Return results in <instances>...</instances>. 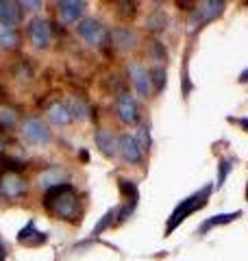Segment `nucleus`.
I'll return each mask as SVG.
<instances>
[{"mask_svg": "<svg viewBox=\"0 0 248 261\" xmlns=\"http://www.w3.org/2000/svg\"><path fill=\"white\" fill-rule=\"evenodd\" d=\"M22 7L20 3H13V0H0V24H7V27H18L22 22Z\"/></svg>", "mask_w": 248, "mask_h": 261, "instance_id": "nucleus-16", "label": "nucleus"}, {"mask_svg": "<svg viewBox=\"0 0 248 261\" xmlns=\"http://www.w3.org/2000/svg\"><path fill=\"white\" fill-rule=\"evenodd\" d=\"M7 257H9V246H7V242L0 238V261H7Z\"/></svg>", "mask_w": 248, "mask_h": 261, "instance_id": "nucleus-31", "label": "nucleus"}, {"mask_svg": "<svg viewBox=\"0 0 248 261\" xmlns=\"http://www.w3.org/2000/svg\"><path fill=\"white\" fill-rule=\"evenodd\" d=\"M225 9H227V5L222 0H205V3L196 7L194 18H192V29H201L203 24L218 20L225 13Z\"/></svg>", "mask_w": 248, "mask_h": 261, "instance_id": "nucleus-8", "label": "nucleus"}, {"mask_svg": "<svg viewBox=\"0 0 248 261\" xmlns=\"http://www.w3.org/2000/svg\"><path fill=\"white\" fill-rule=\"evenodd\" d=\"M94 142H96V148L103 157H107V159L118 157V137L113 135V130L98 128L94 133Z\"/></svg>", "mask_w": 248, "mask_h": 261, "instance_id": "nucleus-13", "label": "nucleus"}, {"mask_svg": "<svg viewBox=\"0 0 248 261\" xmlns=\"http://www.w3.org/2000/svg\"><path fill=\"white\" fill-rule=\"evenodd\" d=\"M109 39H111L115 50L129 53V50H133L135 44H137V33L133 29H129V27H118V29H113L109 33Z\"/></svg>", "mask_w": 248, "mask_h": 261, "instance_id": "nucleus-14", "label": "nucleus"}, {"mask_svg": "<svg viewBox=\"0 0 248 261\" xmlns=\"http://www.w3.org/2000/svg\"><path fill=\"white\" fill-rule=\"evenodd\" d=\"M59 15H61V20L63 22H68V24H79L81 18H83V13H85V3L83 0H61L59 5Z\"/></svg>", "mask_w": 248, "mask_h": 261, "instance_id": "nucleus-15", "label": "nucleus"}, {"mask_svg": "<svg viewBox=\"0 0 248 261\" xmlns=\"http://www.w3.org/2000/svg\"><path fill=\"white\" fill-rule=\"evenodd\" d=\"M148 50H151V57H153V61H157V65L168 63V50H165V46L161 42H151Z\"/></svg>", "mask_w": 248, "mask_h": 261, "instance_id": "nucleus-27", "label": "nucleus"}, {"mask_svg": "<svg viewBox=\"0 0 248 261\" xmlns=\"http://www.w3.org/2000/svg\"><path fill=\"white\" fill-rule=\"evenodd\" d=\"M127 72H129V79H131V83H133L137 96L151 98V96L155 94V92H153V85H151V76H148V70L144 68L142 63L131 61L129 68H127Z\"/></svg>", "mask_w": 248, "mask_h": 261, "instance_id": "nucleus-10", "label": "nucleus"}, {"mask_svg": "<svg viewBox=\"0 0 248 261\" xmlns=\"http://www.w3.org/2000/svg\"><path fill=\"white\" fill-rule=\"evenodd\" d=\"M68 107H70V113H72L74 120H85L87 118V107H85L83 100H72V102H68Z\"/></svg>", "mask_w": 248, "mask_h": 261, "instance_id": "nucleus-28", "label": "nucleus"}, {"mask_svg": "<svg viewBox=\"0 0 248 261\" xmlns=\"http://www.w3.org/2000/svg\"><path fill=\"white\" fill-rule=\"evenodd\" d=\"M165 24H168V18H165L163 11H155L146 18V29L148 31H163Z\"/></svg>", "mask_w": 248, "mask_h": 261, "instance_id": "nucleus-26", "label": "nucleus"}, {"mask_svg": "<svg viewBox=\"0 0 248 261\" xmlns=\"http://www.w3.org/2000/svg\"><path fill=\"white\" fill-rule=\"evenodd\" d=\"M27 35H29V42L33 44V48L44 50V48L51 46V39H53L51 22L46 18H33L27 24Z\"/></svg>", "mask_w": 248, "mask_h": 261, "instance_id": "nucleus-7", "label": "nucleus"}, {"mask_svg": "<svg viewBox=\"0 0 248 261\" xmlns=\"http://www.w3.org/2000/svg\"><path fill=\"white\" fill-rule=\"evenodd\" d=\"M239 83H248V68L242 72V74H239Z\"/></svg>", "mask_w": 248, "mask_h": 261, "instance_id": "nucleus-32", "label": "nucleus"}, {"mask_svg": "<svg viewBox=\"0 0 248 261\" xmlns=\"http://www.w3.org/2000/svg\"><path fill=\"white\" fill-rule=\"evenodd\" d=\"M118 7H120V13L122 15H135V11H137V5L135 3H118Z\"/></svg>", "mask_w": 248, "mask_h": 261, "instance_id": "nucleus-29", "label": "nucleus"}, {"mask_svg": "<svg viewBox=\"0 0 248 261\" xmlns=\"http://www.w3.org/2000/svg\"><path fill=\"white\" fill-rule=\"evenodd\" d=\"M48 118H51V122L57 124V126H68L70 122L74 120L72 113H70L68 102H55L53 107L48 109Z\"/></svg>", "mask_w": 248, "mask_h": 261, "instance_id": "nucleus-19", "label": "nucleus"}, {"mask_svg": "<svg viewBox=\"0 0 248 261\" xmlns=\"http://www.w3.org/2000/svg\"><path fill=\"white\" fill-rule=\"evenodd\" d=\"M115 220H118V205L105 211V216H103L101 220H98V224L92 228V233H89V238H92V240L101 238V235H103L105 231H109V228L115 224Z\"/></svg>", "mask_w": 248, "mask_h": 261, "instance_id": "nucleus-20", "label": "nucleus"}, {"mask_svg": "<svg viewBox=\"0 0 248 261\" xmlns=\"http://www.w3.org/2000/svg\"><path fill=\"white\" fill-rule=\"evenodd\" d=\"M20 7H22V11L24 9H27V11H37L41 7V3H31V0H24V3H20Z\"/></svg>", "mask_w": 248, "mask_h": 261, "instance_id": "nucleus-30", "label": "nucleus"}, {"mask_svg": "<svg viewBox=\"0 0 248 261\" xmlns=\"http://www.w3.org/2000/svg\"><path fill=\"white\" fill-rule=\"evenodd\" d=\"M148 76H151V85L155 94H161L163 87L168 85V72H165V65H153L148 70Z\"/></svg>", "mask_w": 248, "mask_h": 261, "instance_id": "nucleus-21", "label": "nucleus"}, {"mask_svg": "<svg viewBox=\"0 0 248 261\" xmlns=\"http://www.w3.org/2000/svg\"><path fill=\"white\" fill-rule=\"evenodd\" d=\"M118 154L120 157L131 163V166H139V163H144V152L142 148L137 146L135 142V137L133 135H129V133H124L118 137Z\"/></svg>", "mask_w": 248, "mask_h": 261, "instance_id": "nucleus-11", "label": "nucleus"}, {"mask_svg": "<svg viewBox=\"0 0 248 261\" xmlns=\"http://www.w3.org/2000/svg\"><path fill=\"white\" fill-rule=\"evenodd\" d=\"M27 181L13 170H7V172L0 174V198L5 200H18L27 196Z\"/></svg>", "mask_w": 248, "mask_h": 261, "instance_id": "nucleus-6", "label": "nucleus"}, {"mask_svg": "<svg viewBox=\"0 0 248 261\" xmlns=\"http://www.w3.org/2000/svg\"><path fill=\"white\" fill-rule=\"evenodd\" d=\"M77 35L92 48H103L109 39V31L105 29L103 22H98L94 18H85L77 24Z\"/></svg>", "mask_w": 248, "mask_h": 261, "instance_id": "nucleus-4", "label": "nucleus"}, {"mask_svg": "<svg viewBox=\"0 0 248 261\" xmlns=\"http://www.w3.org/2000/svg\"><path fill=\"white\" fill-rule=\"evenodd\" d=\"M211 194H213V183H207V185H205V187H201L198 192L189 194L187 198L181 200L179 205H177L175 209H172L170 218L165 220V228H163V235H165V238H170V235L175 233L177 228H179L181 224H183L189 216H194L196 211H201V209H205L207 205H209Z\"/></svg>", "mask_w": 248, "mask_h": 261, "instance_id": "nucleus-2", "label": "nucleus"}, {"mask_svg": "<svg viewBox=\"0 0 248 261\" xmlns=\"http://www.w3.org/2000/svg\"><path fill=\"white\" fill-rule=\"evenodd\" d=\"M22 137L31 146H48L53 142V130L39 118H27L22 122Z\"/></svg>", "mask_w": 248, "mask_h": 261, "instance_id": "nucleus-5", "label": "nucleus"}, {"mask_svg": "<svg viewBox=\"0 0 248 261\" xmlns=\"http://www.w3.org/2000/svg\"><path fill=\"white\" fill-rule=\"evenodd\" d=\"M115 111H118V120L122 124H137L139 122V105L137 98L131 92H122L118 96V102H115Z\"/></svg>", "mask_w": 248, "mask_h": 261, "instance_id": "nucleus-9", "label": "nucleus"}, {"mask_svg": "<svg viewBox=\"0 0 248 261\" xmlns=\"http://www.w3.org/2000/svg\"><path fill=\"white\" fill-rule=\"evenodd\" d=\"M22 44V35L18 27H7V24H0V48L3 50H18Z\"/></svg>", "mask_w": 248, "mask_h": 261, "instance_id": "nucleus-18", "label": "nucleus"}, {"mask_svg": "<svg viewBox=\"0 0 248 261\" xmlns=\"http://www.w3.org/2000/svg\"><path fill=\"white\" fill-rule=\"evenodd\" d=\"M18 124V113L9 107H0V128L3 130H11Z\"/></svg>", "mask_w": 248, "mask_h": 261, "instance_id": "nucleus-25", "label": "nucleus"}, {"mask_svg": "<svg viewBox=\"0 0 248 261\" xmlns=\"http://www.w3.org/2000/svg\"><path fill=\"white\" fill-rule=\"evenodd\" d=\"M246 198H248V187H246Z\"/></svg>", "mask_w": 248, "mask_h": 261, "instance_id": "nucleus-33", "label": "nucleus"}, {"mask_svg": "<svg viewBox=\"0 0 248 261\" xmlns=\"http://www.w3.org/2000/svg\"><path fill=\"white\" fill-rule=\"evenodd\" d=\"M133 137H135V142H137L139 148H142L144 154L151 150V146H153V135H151V124H148V122H142V124L137 126V130H135Z\"/></svg>", "mask_w": 248, "mask_h": 261, "instance_id": "nucleus-23", "label": "nucleus"}, {"mask_svg": "<svg viewBox=\"0 0 248 261\" xmlns=\"http://www.w3.org/2000/svg\"><path fill=\"white\" fill-rule=\"evenodd\" d=\"M18 244H22V246H27V248L44 246V244H48V233L39 231L37 224H35V220H29L27 226L18 231Z\"/></svg>", "mask_w": 248, "mask_h": 261, "instance_id": "nucleus-12", "label": "nucleus"}, {"mask_svg": "<svg viewBox=\"0 0 248 261\" xmlns=\"http://www.w3.org/2000/svg\"><path fill=\"white\" fill-rule=\"evenodd\" d=\"M118 190L122 194V202L118 205V220H115V224H124L131 216H133V211L137 209L139 187H137L135 181H131V178L120 176L118 178Z\"/></svg>", "mask_w": 248, "mask_h": 261, "instance_id": "nucleus-3", "label": "nucleus"}, {"mask_svg": "<svg viewBox=\"0 0 248 261\" xmlns=\"http://www.w3.org/2000/svg\"><path fill=\"white\" fill-rule=\"evenodd\" d=\"M237 218H242V211H231V214H218V216H211V218H207L205 222L196 228V233H198V235H207V233L211 231V228L231 224V222H235Z\"/></svg>", "mask_w": 248, "mask_h": 261, "instance_id": "nucleus-17", "label": "nucleus"}, {"mask_svg": "<svg viewBox=\"0 0 248 261\" xmlns=\"http://www.w3.org/2000/svg\"><path fill=\"white\" fill-rule=\"evenodd\" d=\"M235 163H237L235 157H222V159H218V176H216V183H213V187H218V190H220V187L227 183V178H229L231 172H233Z\"/></svg>", "mask_w": 248, "mask_h": 261, "instance_id": "nucleus-22", "label": "nucleus"}, {"mask_svg": "<svg viewBox=\"0 0 248 261\" xmlns=\"http://www.w3.org/2000/svg\"><path fill=\"white\" fill-rule=\"evenodd\" d=\"M41 207L57 220H63L68 224H77L81 218V194L72 183L65 181L44 192Z\"/></svg>", "mask_w": 248, "mask_h": 261, "instance_id": "nucleus-1", "label": "nucleus"}, {"mask_svg": "<svg viewBox=\"0 0 248 261\" xmlns=\"http://www.w3.org/2000/svg\"><path fill=\"white\" fill-rule=\"evenodd\" d=\"M63 176H65V174L61 172L59 168H53V170H48V172H44V174L39 176V185L44 187V192H46V190H51V187H55V185L65 183Z\"/></svg>", "mask_w": 248, "mask_h": 261, "instance_id": "nucleus-24", "label": "nucleus"}]
</instances>
